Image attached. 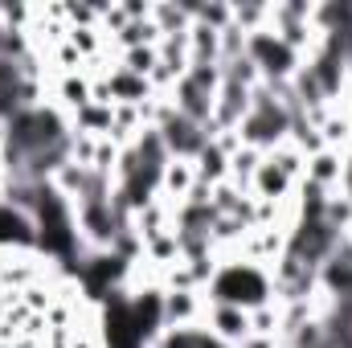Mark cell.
Here are the masks:
<instances>
[{
    "instance_id": "obj_7",
    "label": "cell",
    "mask_w": 352,
    "mask_h": 348,
    "mask_svg": "<svg viewBox=\"0 0 352 348\" xmlns=\"http://www.w3.org/2000/svg\"><path fill=\"white\" fill-rule=\"evenodd\" d=\"M349 119H352V115H349Z\"/></svg>"
},
{
    "instance_id": "obj_5",
    "label": "cell",
    "mask_w": 352,
    "mask_h": 348,
    "mask_svg": "<svg viewBox=\"0 0 352 348\" xmlns=\"http://www.w3.org/2000/svg\"><path fill=\"white\" fill-rule=\"evenodd\" d=\"M250 184H254V197H258V201H266V205L274 201V205H278V197H287V188H291L295 180H291V176H283L274 164H270V160H263Z\"/></svg>"
},
{
    "instance_id": "obj_2",
    "label": "cell",
    "mask_w": 352,
    "mask_h": 348,
    "mask_svg": "<svg viewBox=\"0 0 352 348\" xmlns=\"http://www.w3.org/2000/svg\"><path fill=\"white\" fill-rule=\"evenodd\" d=\"M209 336H217L221 345H246L250 340V312L242 307H226V303H213L209 312Z\"/></svg>"
},
{
    "instance_id": "obj_1",
    "label": "cell",
    "mask_w": 352,
    "mask_h": 348,
    "mask_svg": "<svg viewBox=\"0 0 352 348\" xmlns=\"http://www.w3.org/2000/svg\"><path fill=\"white\" fill-rule=\"evenodd\" d=\"M270 279L254 262H226L221 270H213L209 279V291H213V303H226V307H242V312H254L270 303Z\"/></svg>"
},
{
    "instance_id": "obj_4",
    "label": "cell",
    "mask_w": 352,
    "mask_h": 348,
    "mask_svg": "<svg viewBox=\"0 0 352 348\" xmlns=\"http://www.w3.org/2000/svg\"><path fill=\"white\" fill-rule=\"evenodd\" d=\"M192 184H197V164L192 160H168L164 164V176H160V188H164V197H188L192 193Z\"/></svg>"
},
{
    "instance_id": "obj_6",
    "label": "cell",
    "mask_w": 352,
    "mask_h": 348,
    "mask_svg": "<svg viewBox=\"0 0 352 348\" xmlns=\"http://www.w3.org/2000/svg\"><path fill=\"white\" fill-rule=\"evenodd\" d=\"M62 98H66V102L74 107V115H78V111L90 102V83L78 78V74H66V78H62Z\"/></svg>"
},
{
    "instance_id": "obj_3",
    "label": "cell",
    "mask_w": 352,
    "mask_h": 348,
    "mask_svg": "<svg viewBox=\"0 0 352 348\" xmlns=\"http://www.w3.org/2000/svg\"><path fill=\"white\" fill-rule=\"evenodd\" d=\"M340 176H344V156L340 152H332V148H324V152H316V156H307V180L311 184H320V188H340Z\"/></svg>"
}]
</instances>
